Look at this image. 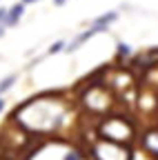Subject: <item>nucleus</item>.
<instances>
[{
  "mask_svg": "<svg viewBox=\"0 0 158 160\" xmlns=\"http://www.w3.org/2000/svg\"><path fill=\"white\" fill-rule=\"evenodd\" d=\"M107 27H100V25H91V29H87V31H83L80 36H78L76 40H74V42L69 45V49L74 51V49H78V47H80L83 42H85V40H89L91 36H96V33H100V31H105Z\"/></svg>",
  "mask_w": 158,
  "mask_h": 160,
  "instance_id": "obj_1",
  "label": "nucleus"
},
{
  "mask_svg": "<svg viewBox=\"0 0 158 160\" xmlns=\"http://www.w3.org/2000/svg\"><path fill=\"white\" fill-rule=\"evenodd\" d=\"M23 11H25V5L23 2H18V5H13L9 11H7V25H16L18 20L23 18Z\"/></svg>",
  "mask_w": 158,
  "mask_h": 160,
  "instance_id": "obj_2",
  "label": "nucleus"
},
{
  "mask_svg": "<svg viewBox=\"0 0 158 160\" xmlns=\"http://www.w3.org/2000/svg\"><path fill=\"white\" fill-rule=\"evenodd\" d=\"M16 80H18V76H16V73H11V76H7L5 80H0V93H5L7 89H11V87H13V82H16Z\"/></svg>",
  "mask_w": 158,
  "mask_h": 160,
  "instance_id": "obj_3",
  "label": "nucleus"
},
{
  "mask_svg": "<svg viewBox=\"0 0 158 160\" xmlns=\"http://www.w3.org/2000/svg\"><path fill=\"white\" fill-rule=\"evenodd\" d=\"M118 53H120V56L125 53V56H127V53H129V45H125V42H120V45H118Z\"/></svg>",
  "mask_w": 158,
  "mask_h": 160,
  "instance_id": "obj_4",
  "label": "nucleus"
},
{
  "mask_svg": "<svg viewBox=\"0 0 158 160\" xmlns=\"http://www.w3.org/2000/svg\"><path fill=\"white\" fill-rule=\"evenodd\" d=\"M65 47V42H56V45H51V49H49V53H56V51H60Z\"/></svg>",
  "mask_w": 158,
  "mask_h": 160,
  "instance_id": "obj_5",
  "label": "nucleus"
},
{
  "mask_svg": "<svg viewBox=\"0 0 158 160\" xmlns=\"http://www.w3.org/2000/svg\"><path fill=\"white\" fill-rule=\"evenodd\" d=\"M65 160H80V158H78V156H76V153H69V156H67V158H65Z\"/></svg>",
  "mask_w": 158,
  "mask_h": 160,
  "instance_id": "obj_6",
  "label": "nucleus"
},
{
  "mask_svg": "<svg viewBox=\"0 0 158 160\" xmlns=\"http://www.w3.org/2000/svg\"><path fill=\"white\" fill-rule=\"evenodd\" d=\"M7 18V9H0V20H5Z\"/></svg>",
  "mask_w": 158,
  "mask_h": 160,
  "instance_id": "obj_7",
  "label": "nucleus"
},
{
  "mask_svg": "<svg viewBox=\"0 0 158 160\" xmlns=\"http://www.w3.org/2000/svg\"><path fill=\"white\" fill-rule=\"evenodd\" d=\"M54 5H58V7H60V5H65V0H54Z\"/></svg>",
  "mask_w": 158,
  "mask_h": 160,
  "instance_id": "obj_8",
  "label": "nucleus"
},
{
  "mask_svg": "<svg viewBox=\"0 0 158 160\" xmlns=\"http://www.w3.org/2000/svg\"><path fill=\"white\" fill-rule=\"evenodd\" d=\"M3 109H5V100H3V98H0V111H3Z\"/></svg>",
  "mask_w": 158,
  "mask_h": 160,
  "instance_id": "obj_9",
  "label": "nucleus"
},
{
  "mask_svg": "<svg viewBox=\"0 0 158 160\" xmlns=\"http://www.w3.org/2000/svg\"><path fill=\"white\" fill-rule=\"evenodd\" d=\"M25 2H36V0H23V5H25Z\"/></svg>",
  "mask_w": 158,
  "mask_h": 160,
  "instance_id": "obj_10",
  "label": "nucleus"
}]
</instances>
